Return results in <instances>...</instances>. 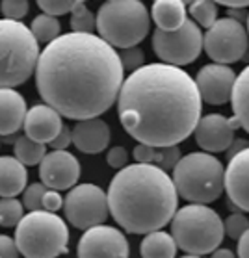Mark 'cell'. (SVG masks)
I'll return each mask as SVG.
<instances>
[{"instance_id":"cell-33","label":"cell","mask_w":249,"mask_h":258,"mask_svg":"<svg viewBox=\"0 0 249 258\" xmlns=\"http://www.w3.org/2000/svg\"><path fill=\"white\" fill-rule=\"evenodd\" d=\"M28 8L30 4L26 0H4V2H0V10L4 13V19L15 21V23H21V19L28 15Z\"/></svg>"},{"instance_id":"cell-24","label":"cell","mask_w":249,"mask_h":258,"mask_svg":"<svg viewBox=\"0 0 249 258\" xmlns=\"http://www.w3.org/2000/svg\"><path fill=\"white\" fill-rule=\"evenodd\" d=\"M177 249V241L169 232L156 230L142 240L140 254H142V258H175Z\"/></svg>"},{"instance_id":"cell-19","label":"cell","mask_w":249,"mask_h":258,"mask_svg":"<svg viewBox=\"0 0 249 258\" xmlns=\"http://www.w3.org/2000/svg\"><path fill=\"white\" fill-rule=\"evenodd\" d=\"M26 100L17 89H0V136L17 134L26 121Z\"/></svg>"},{"instance_id":"cell-44","label":"cell","mask_w":249,"mask_h":258,"mask_svg":"<svg viewBox=\"0 0 249 258\" xmlns=\"http://www.w3.org/2000/svg\"><path fill=\"white\" fill-rule=\"evenodd\" d=\"M247 34H249V15H247Z\"/></svg>"},{"instance_id":"cell-41","label":"cell","mask_w":249,"mask_h":258,"mask_svg":"<svg viewBox=\"0 0 249 258\" xmlns=\"http://www.w3.org/2000/svg\"><path fill=\"white\" fill-rule=\"evenodd\" d=\"M218 6H225L231 10H242V8H249V0H223L218 2Z\"/></svg>"},{"instance_id":"cell-30","label":"cell","mask_w":249,"mask_h":258,"mask_svg":"<svg viewBox=\"0 0 249 258\" xmlns=\"http://www.w3.org/2000/svg\"><path fill=\"white\" fill-rule=\"evenodd\" d=\"M47 189L48 188L43 184V182H34V184H30L23 194L24 208H28L30 212L43 210V197H45V194H47Z\"/></svg>"},{"instance_id":"cell-11","label":"cell","mask_w":249,"mask_h":258,"mask_svg":"<svg viewBox=\"0 0 249 258\" xmlns=\"http://www.w3.org/2000/svg\"><path fill=\"white\" fill-rule=\"evenodd\" d=\"M66 219L80 230L104 225L110 214L108 194L95 184H78L66 195Z\"/></svg>"},{"instance_id":"cell-21","label":"cell","mask_w":249,"mask_h":258,"mask_svg":"<svg viewBox=\"0 0 249 258\" xmlns=\"http://www.w3.org/2000/svg\"><path fill=\"white\" fill-rule=\"evenodd\" d=\"M151 17H153L156 28L162 32H177L188 21L186 2L182 0H156L151 8Z\"/></svg>"},{"instance_id":"cell-42","label":"cell","mask_w":249,"mask_h":258,"mask_svg":"<svg viewBox=\"0 0 249 258\" xmlns=\"http://www.w3.org/2000/svg\"><path fill=\"white\" fill-rule=\"evenodd\" d=\"M210 258H236V254L231 249H218L210 254Z\"/></svg>"},{"instance_id":"cell-18","label":"cell","mask_w":249,"mask_h":258,"mask_svg":"<svg viewBox=\"0 0 249 258\" xmlns=\"http://www.w3.org/2000/svg\"><path fill=\"white\" fill-rule=\"evenodd\" d=\"M110 140V124L101 117L78 121L73 126V145L84 154H99L106 151Z\"/></svg>"},{"instance_id":"cell-7","label":"cell","mask_w":249,"mask_h":258,"mask_svg":"<svg viewBox=\"0 0 249 258\" xmlns=\"http://www.w3.org/2000/svg\"><path fill=\"white\" fill-rule=\"evenodd\" d=\"M151 28V15L140 0H108L97 12V34L113 48L138 47Z\"/></svg>"},{"instance_id":"cell-26","label":"cell","mask_w":249,"mask_h":258,"mask_svg":"<svg viewBox=\"0 0 249 258\" xmlns=\"http://www.w3.org/2000/svg\"><path fill=\"white\" fill-rule=\"evenodd\" d=\"M30 30H32V34L34 37L37 39V43H45V47L50 45L52 41H56L61 32V24L56 17H50V15H37L32 24H30Z\"/></svg>"},{"instance_id":"cell-39","label":"cell","mask_w":249,"mask_h":258,"mask_svg":"<svg viewBox=\"0 0 249 258\" xmlns=\"http://www.w3.org/2000/svg\"><path fill=\"white\" fill-rule=\"evenodd\" d=\"M249 147V141L247 140H242V138H238V140H234V143L231 145V149L227 151V160H232L236 154H240L242 151H245Z\"/></svg>"},{"instance_id":"cell-40","label":"cell","mask_w":249,"mask_h":258,"mask_svg":"<svg viewBox=\"0 0 249 258\" xmlns=\"http://www.w3.org/2000/svg\"><path fill=\"white\" fill-rule=\"evenodd\" d=\"M238 258H249V230L238 240Z\"/></svg>"},{"instance_id":"cell-6","label":"cell","mask_w":249,"mask_h":258,"mask_svg":"<svg viewBox=\"0 0 249 258\" xmlns=\"http://www.w3.org/2000/svg\"><path fill=\"white\" fill-rule=\"evenodd\" d=\"M171 236L186 254L205 256L218 251L225 238V225L208 205H186L173 217Z\"/></svg>"},{"instance_id":"cell-22","label":"cell","mask_w":249,"mask_h":258,"mask_svg":"<svg viewBox=\"0 0 249 258\" xmlns=\"http://www.w3.org/2000/svg\"><path fill=\"white\" fill-rule=\"evenodd\" d=\"M132 156L136 160V164H147L154 165L158 169L166 171H175L177 164L180 162V149L178 145L175 147H149V145H140L138 143L132 151Z\"/></svg>"},{"instance_id":"cell-9","label":"cell","mask_w":249,"mask_h":258,"mask_svg":"<svg viewBox=\"0 0 249 258\" xmlns=\"http://www.w3.org/2000/svg\"><path fill=\"white\" fill-rule=\"evenodd\" d=\"M201 28L192 19L186 21L182 28L177 32H162L154 30L153 34V50L162 59V63L180 67L194 63L203 50Z\"/></svg>"},{"instance_id":"cell-1","label":"cell","mask_w":249,"mask_h":258,"mask_svg":"<svg viewBox=\"0 0 249 258\" xmlns=\"http://www.w3.org/2000/svg\"><path fill=\"white\" fill-rule=\"evenodd\" d=\"M125 82L119 52L95 34H64L43 48L37 93L61 117L97 119L117 102Z\"/></svg>"},{"instance_id":"cell-43","label":"cell","mask_w":249,"mask_h":258,"mask_svg":"<svg viewBox=\"0 0 249 258\" xmlns=\"http://www.w3.org/2000/svg\"><path fill=\"white\" fill-rule=\"evenodd\" d=\"M180 258H203V256H197V254H184V256Z\"/></svg>"},{"instance_id":"cell-13","label":"cell","mask_w":249,"mask_h":258,"mask_svg":"<svg viewBox=\"0 0 249 258\" xmlns=\"http://www.w3.org/2000/svg\"><path fill=\"white\" fill-rule=\"evenodd\" d=\"M240 128L234 117H225L221 113H207L203 115L196 132V143L203 149V153H227L234 143V134Z\"/></svg>"},{"instance_id":"cell-17","label":"cell","mask_w":249,"mask_h":258,"mask_svg":"<svg viewBox=\"0 0 249 258\" xmlns=\"http://www.w3.org/2000/svg\"><path fill=\"white\" fill-rule=\"evenodd\" d=\"M64 128V121L54 108L47 104H36L32 106L26 113V121H24V132L30 140L37 141V143H52L58 134Z\"/></svg>"},{"instance_id":"cell-23","label":"cell","mask_w":249,"mask_h":258,"mask_svg":"<svg viewBox=\"0 0 249 258\" xmlns=\"http://www.w3.org/2000/svg\"><path fill=\"white\" fill-rule=\"evenodd\" d=\"M231 104L232 117L240 123V128H243L249 134V65L243 67L236 77Z\"/></svg>"},{"instance_id":"cell-25","label":"cell","mask_w":249,"mask_h":258,"mask_svg":"<svg viewBox=\"0 0 249 258\" xmlns=\"http://www.w3.org/2000/svg\"><path fill=\"white\" fill-rule=\"evenodd\" d=\"M13 151H15V158L23 165H41V162L47 156V147L43 145V143L30 140L26 134L19 136L17 140H15Z\"/></svg>"},{"instance_id":"cell-2","label":"cell","mask_w":249,"mask_h":258,"mask_svg":"<svg viewBox=\"0 0 249 258\" xmlns=\"http://www.w3.org/2000/svg\"><path fill=\"white\" fill-rule=\"evenodd\" d=\"M203 99L196 80L180 67L147 63L123 82L117 115L140 145L175 147L201 121Z\"/></svg>"},{"instance_id":"cell-36","label":"cell","mask_w":249,"mask_h":258,"mask_svg":"<svg viewBox=\"0 0 249 258\" xmlns=\"http://www.w3.org/2000/svg\"><path fill=\"white\" fill-rule=\"evenodd\" d=\"M64 203H66V201H64V197H61L59 191H56V189H47V194L43 197V210L56 214V212L64 206Z\"/></svg>"},{"instance_id":"cell-8","label":"cell","mask_w":249,"mask_h":258,"mask_svg":"<svg viewBox=\"0 0 249 258\" xmlns=\"http://www.w3.org/2000/svg\"><path fill=\"white\" fill-rule=\"evenodd\" d=\"M15 243L24 258H56L69 249L66 219L52 212H28L15 229Z\"/></svg>"},{"instance_id":"cell-31","label":"cell","mask_w":249,"mask_h":258,"mask_svg":"<svg viewBox=\"0 0 249 258\" xmlns=\"http://www.w3.org/2000/svg\"><path fill=\"white\" fill-rule=\"evenodd\" d=\"M78 4H80V0H39L37 2L41 12L45 15H50V17L73 13L78 8Z\"/></svg>"},{"instance_id":"cell-27","label":"cell","mask_w":249,"mask_h":258,"mask_svg":"<svg viewBox=\"0 0 249 258\" xmlns=\"http://www.w3.org/2000/svg\"><path fill=\"white\" fill-rule=\"evenodd\" d=\"M192 21L199 28L210 30L214 24L218 23V4L210 0H196L190 4Z\"/></svg>"},{"instance_id":"cell-32","label":"cell","mask_w":249,"mask_h":258,"mask_svg":"<svg viewBox=\"0 0 249 258\" xmlns=\"http://www.w3.org/2000/svg\"><path fill=\"white\" fill-rule=\"evenodd\" d=\"M223 225H225V234L229 236V238H232V240H240V238L249 230L247 216H243L240 212L231 214V216L223 221Z\"/></svg>"},{"instance_id":"cell-15","label":"cell","mask_w":249,"mask_h":258,"mask_svg":"<svg viewBox=\"0 0 249 258\" xmlns=\"http://www.w3.org/2000/svg\"><path fill=\"white\" fill-rule=\"evenodd\" d=\"M82 167L75 154L69 151H52L39 165L41 182L48 189H73L80 178Z\"/></svg>"},{"instance_id":"cell-29","label":"cell","mask_w":249,"mask_h":258,"mask_svg":"<svg viewBox=\"0 0 249 258\" xmlns=\"http://www.w3.org/2000/svg\"><path fill=\"white\" fill-rule=\"evenodd\" d=\"M71 28L75 34H93L97 30V17L93 12H89L84 2H80L71 13Z\"/></svg>"},{"instance_id":"cell-38","label":"cell","mask_w":249,"mask_h":258,"mask_svg":"<svg viewBox=\"0 0 249 258\" xmlns=\"http://www.w3.org/2000/svg\"><path fill=\"white\" fill-rule=\"evenodd\" d=\"M69 145H73V128L64 126L61 132L58 134V138L50 143V147H52L54 151H67V147Z\"/></svg>"},{"instance_id":"cell-10","label":"cell","mask_w":249,"mask_h":258,"mask_svg":"<svg viewBox=\"0 0 249 258\" xmlns=\"http://www.w3.org/2000/svg\"><path fill=\"white\" fill-rule=\"evenodd\" d=\"M203 48L212 63L231 65L245 56L249 48V34L238 19L223 17L212 28L207 30Z\"/></svg>"},{"instance_id":"cell-3","label":"cell","mask_w":249,"mask_h":258,"mask_svg":"<svg viewBox=\"0 0 249 258\" xmlns=\"http://www.w3.org/2000/svg\"><path fill=\"white\" fill-rule=\"evenodd\" d=\"M106 194L115 223L131 234L162 230L178 210L173 176L154 165H127L112 178Z\"/></svg>"},{"instance_id":"cell-35","label":"cell","mask_w":249,"mask_h":258,"mask_svg":"<svg viewBox=\"0 0 249 258\" xmlns=\"http://www.w3.org/2000/svg\"><path fill=\"white\" fill-rule=\"evenodd\" d=\"M106 164L112 167V169H125L127 164H129V153H127V149L121 145L117 147H112L110 151L106 153Z\"/></svg>"},{"instance_id":"cell-12","label":"cell","mask_w":249,"mask_h":258,"mask_svg":"<svg viewBox=\"0 0 249 258\" xmlns=\"http://www.w3.org/2000/svg\"><path fill=\"white\" fill-rule=\"evenodd\" d=\"M78 258H129L131 245L127 236L115 227L99 225L86 230L78 241Z\"/></svg>"},{"instance_id":"cell-34","label":"cell","mask_w":249,"mask_h":258,"mask_svg":"<svg viewBox=\"0 0 249 258\" xmlns=\"http://www.w3.org/2000/svg\"><path fill=\"white\" fill-rule=\"evenodd\" d=\"M119 58H121V63H123L125 71H138L143 67V61H145V54L140 47H132L127 48V50H121L119 52Z\"/></svg>"},{"instance_id":"cell-5","label":"cell","mask_w":249,"mask_h":258,"mask_svg":"<svg viewBox=\"0 0 249 258\" xmlns=\"http://www.w3.org/2000/svg\"><path fill=\"white\" fill-rule=\"evenodd\" d=\"M178 197L192 205H208L225 191V167L214 154L190 153L173 171Z\"/></svg>"},{"instance_id":"cell-16","label":"cell","mask_w":249,"mask_h":258,"mask_svg":"<svg viewBox=\"0 0 249 258\" xmlns=\"http://www.w3.org/2000/svg\"><path fill=\"white\" fill-rule=\"evenodd\" d=\"M225 191L231 206L249 214V147L225 167Z\"/></svg>"},{"instance_id":"cell-20","label":"cell","mask_w":249,"mask_h":258,"mask_svg":"<svg viewBox=\"0 0 249 258\" xmlns=\"http://www.w3.org/2000/svg\"><path fill=\"white\" fill-rule=\"evenodd\" d=\"M28 171L15 156H0V199H15L24 194Z\"/></svg>"},{"instance_id":"cell-4","label":"cell","mask_w":249,"mask_h":258,"mask_svg":"<svg viewBox=\"0 0 249 258\" xmlns=\"http://www.w3.org/2000/svg\"><path fill=\"white\" fill-rule=\"evenodd\" d=\"M39 56V43L30 26L0 19V89L26 82L37 69Z\"/></svg>"},{"instance_id":"cell-37","label":"cell","mask_w":249,"mask_h":258,"mask_svg":"<svg viewBox=\"0 0 249 258\" xmlns=\"http://www.w3.org/2000/svg\"><path fill=\"white\" fill-rule=\"evenodd\" d=\"M19 247L15 243V238H10L6 234H0V258H19Z\"/></svg>"},{"instance_id":"cell-28","label":"cell","mask_w":249,"mask_h":258,"mask_svg":"<svg viewBox=\"0 0 249 258\" xmlns=\"http://www.w3.org/2000/svg\"><path fill=\"white\" fill-rule=\"evenodd\" d=\"M24 217V205L17 199H0V227L17 229Z\"/></svg>"},{"instance_id":"cell-14","label":"cell","mask_w":249,"mask_h":258,"mask_svg":"<svg viewBox=\"0 0 249 258\" xmlns=\"http://www.w3.org/2000/svg\"><path fill=\"white\" fill-rule=\"evenodd\" d=\"M236 73L229 65L208 63L203 65L196 77L201 99L212 106H223L232 99V89L236 84Z\"/></svg>"}]
</instances>
